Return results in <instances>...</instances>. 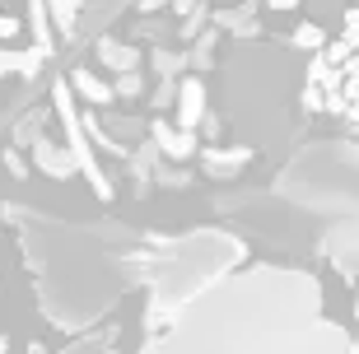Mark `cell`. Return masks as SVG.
<instances>
[{"label": "cell", "mask_w": 359, "mask_h": 354, "mask_svg": "<svg viewBox=\"0 0 359 354\" xmlns=\"http://www.w3.org/2000/svg\"><path fill=\"white\" fill-rule=\"evenodd\" d=\"M145 354H355L304 271L257 266L219 280L173 317Z\"/></svg>", "instance_id": "cell-1"}, {"label": "cell", "mask_w": 359, "mask_h": 354, "mask_svg": "<svg viewBox=\"0 0 359 354\" xmlns=\"http://www.w3.org/2000/svg\"><path fill=\"white\" fill-rule=\"evenodd\" d=\"M28 261L38 266V303L56 327H84L103 313L117 285L112 266L84 229H66L56 219H24Z\"/></svg>", "instance_id": "cell-2"}, {"label": "cell", "mask_w": 359, "mask_h": 354, "mask_svg": "<svg viewBox=\"0 0 359 354\" xmlns=\"http://www.w3.org/2000/svg\"><path fill=\"white\" fill-rule=\"evenodd\" d=\"M280 196L304 205L313 215H327L332 224L359 219V144L322 140L308 144L280 177Z\"/></svg>", "instance_id": "cell-3"}, {"label": "cell", "mask_w": 359, "mask_h": 354, "mask_svg": "<svg viewBox=\"0 0 359 354\" xmlns=\"http://www.w3.org/2000/svg\"><path fill=\"white\" fill-rule=\"evenodd\" d=\"M243 247L229 233H191L182 243L159 257L154 266V294L163 308H187L191 299H201L205 289H215L219 280H229V271L238 266Z\"/></svg>", "instance_id": "cell-4"}, {"label": "cell", "mask_w": 359, "mask_h": 354, "mask_svg": "<svg viewBox=\"0 0 359 354\" xmlns=\"http://www.w3.org/2000/svg\"><path fill=\"white\" fill-rule=\"evenodd\" d=\"M322 252H327V257L346 271L350 285H355V294H359V219L332 224V229H327V238H322Z\"/></svg>", "instance_id": "cell-5"}, {"label": "cell", "mask_w": 359, "mask_h": 354, "mask_svg": "<svg viewBox=\"0 0 359 354\" xmlns=\"http://www.w3.org/2000/svg\"><path fill=\"white\" fill-rule=\"evenodd\" d=\"M33 168H38L42 177H52V182H66V177H75V158H70L56 140L42 135V140L33 144Z\"/></svg>", "instance_id": "cell-6"}, {"label": "cell", "mask_w": 359, "mask_h": 354, "mask_svg": "<svg viewBox=\"0 0 359 354\" xmlns=\"http://www.w3.org/2000/svg\"><path fill=\"white\" fill-rule=\"evenodd\" d=\"M135 47H121V42H98V61H103L107 70H121V75H131L135 70Z\"/></svg>", "instance_id": "cell-7"}, {"label": "cell", "mask_w": 359, "mask_h": 354, "mask_svg": "<svg viewBox=\"0 0 359 354\" xmlns=\"http://www.w3.org/2000/svg\"><path fill=\"white\" fill-rule=\"evenodd\" d=\"M70 84H75V89H80L89 103H107V98H112V89H107L103 79H93L89 70H75V75H70Z\"/></svg>", "instance_id": "cell-8"}, {"label": "cell", "mask_w": 359, "mask_h": 354, "mask_svg": "<svg viewBox=\"0 0 359 354\" xmlns=\"http://www.w3.org/2000/svg\"><path fill=\"white\" fill-rule=\"evenodd\" d=\"M5 172H10V177H28V168H24V158H19V149H5Z\"/></svg>", "instance_id": "cell-9"}, {"label": "cell", "mask_w": 359, "mask_h": 354, "mask_svg": "<svg viewBox=\"0 0 359 354\" xmlns=\"http://www.w3.org/2000/svg\"><path fill=\"white\" fill-rule=\"evenodd\" d=\"M10 38H19V19L14 14H0V42H10Z\"/></svg>", "instance_id": "cell-10"}, {"label": "cell", "mask_w": 359, "mask_h": 354, "mask_svg": "<svg viewBox=\"0 0 359 354\" xmlns=\"http://www.w3.org/2000/svg\"><path fill=\"white\" fill-rule=\"evenodd\" d=\"M117 93H126V98H131V93H135V75H121V84H117Z\"/></svg>", "instance_id": "cell-11"}, {"label": "cell", "mask_w": 359, "mask_h": 354, "mask_svg": "<svg viewBox=\"0 0 359 354\" xmlns=\"http://www.w3.org/2000/svg\"><path fill=\"white\" fill-rule=\"evenodd\" d=\"M10 66H14V61H10V52H0V75H5Z\"/></svg>", "instance_id": "cell-12"}, {"label": "cell", "mask_w": 359, "mask_h": 354, "mask_svg": "<svg viewBox=\"0 0 359 354\" xmlns=\"http://www.w3.org/2000/svg\"><path fill=\"white\" fill-rule=\"evenodd\" d=\"M163 0H140V10H159Z\"/></svg>", "instance_id": "cell-13"}, {"label": "cell", "mask_w": 359, "mask_h": 354, "mask_svg": "<svg viewBox=\"0 0 359 354\" xmlns=\"http://www.w3.org/2000/svg\"><path fill=\"white\" fill-rule=\"evenodd\" d=\"M28 354H47V350H42V345H33V350H28Z\"/></svg>", "instance_id": "cell-14"}, {"label": "cell", "mask_w": 359, "mask_h": 354, "mask_svg": "<svg viewBox=\"0 0 359 354\" xmlns=\"http://www.w3.org/2000/svg\"><path fill=\"white\" fill-rule=\"evenodd\" d=\"M0 354H5V336H0Z\"/></svg>", "instance_id": "cell-15"}]
</instances>
